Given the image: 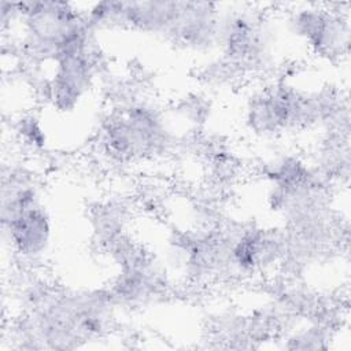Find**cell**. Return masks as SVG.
Listing matches in <instances>:
<instances>
[{
    "mask_svg": "<svg viewBox=\"0 0 351 351\" xmlns=\"http://www.w3.org/2000/svg\"><path fill=\"white\" fill-rule=\"evenodd\" d=\"M18 14L25 44L33 55L55 60L60 55L90 47V33L78 5L66 1H22Z\"/></svg>",
    "mask_w": 351,
    "mask_h": 351,
    "instance_id": "1",
    "label": "cell"
},
{
    "mask_svg": "<svg viewBox=\"0 0 351 351\" xmlns=\"http://www.w3.org/2000/svg\"><path fill=\"white\" fill-rule=\"evenodd\" d=\"M106 145L119 159L154 154L166 143V128L159 111L147 103L132 104L114 117L104 130Z\"/></svg>",
    "mask_w": 351,
    "mask_h": 351,
    "instance_id": "2",
    "label": "cell"
},
{
    "mask_svg": "<svg viewBox=\"0 0 351 351\" xmlns=\"http://www.w3.org/2000/svg\"><path fill=\"white\" fill-rule=\"evenodd\" d=\"M292 32L319 56L335 58L347 53L350 23L336 10L307 5L295 11L289 19Z\"/></svg>",
    "mask_w": 351,
    "mask_h": 351,
    "instance_id": "3",
    "label": "cell"
},
{
    "mask_svg": "<svg viewBox=\"0 0 351 351\" xmlns=\"http://www.w3.org/2000/svg\"><path fill=\"white\" fill-rule=\"evenodd\" d=\"M53 63L49 85L52 101L59 111H73L93 82L95 63L90 48L63 53Z\"/></svg>",
    "mask_w": 351,
    "mask_h": 351,
    "instance_id": "4",
    "label": "cell"
},
{
    "mask_svg": "<svg viewBox=\"0 0 351 351\" xmlns=\"http://www.w3.org/2000/svg\"><path fill=\"white\" fill-rule=\"evenodd\" d=\"M217 44L234 62L258 59L266 40L259 18L245 11H232L219 16Z\"/></svg>",
    "mask_w": 351,
    "mask_h": 351,
    "instance_id": "5",
    "label": "cell"
},
{
    "mask_svg": "<svg viewBox=\"0 0 351 351\" xmlns=\"http://www.w3.org/2000/svg\"><path fill=\"white\" fill-rule=\"evenodd\" d=\"M3 234L15 252L25 258L43 255L51 240L49 215L41 204L1 218Z\"/></svg>",
    "mask_w": 351,
    "mask_h": 351,
    "instance_id": "6",
    "label": "cell"
},
{
    "mask_svg": "<svg viewBox=\"0 0 351 351\" xmlns=\"http://www.w3.org/2000/svg\"><path fill=\"white\" fill-rule=\"evenodd\" d=\"M21 134H23L27 144L32 147H41L44 144V133L36 119H26L21 125Z\"/></svg>",
    "mask_w": 351,
    "mask_h": 351,
    "instance_id": "7",
    "label": "cell"
}]
</instances>
